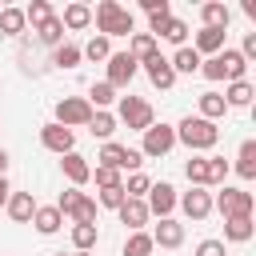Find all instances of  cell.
<instances>
[{
    "label": "cell",
    "instance_id": "obj_14",
    "mask_svg": "<svg viewBox=\"0 0 256 256\" xmlns=\"http://www.w3.org/2000/svg\"><path fill=\"white\" fill-rule=\"evenodd\" d=\"M224 36H228V28H200L196 32V40H192V52L204 60V56H216V52H224L228 44H224Z\"/></svg>",
    "mask_w": 256,
    "mask_h": 256
},
{
    "label": "cell",
    "instance_id": "obj_42",
    "mask_svg": "<svg viewBox=\"0 0 256 256\" xmlns=\"http://www.w3.org/2000/svg\"><path fill=\"white\" fill-rule=\"evenodd\" d=\"M92 180H96V188H116V184H124V176H120L116 168H104V164L92 168Z\"/></svg>",
    "mask_w": 256,
    "mask_h": 256
},
{
    "label": "cell",
    "instance_id": "obj_43",
    "mask_svg": "<svg viewBox=\"0 0 256 256\" xmlns=\"http://www.w3.org/2000/svg\"><path fill=\"white\" fill-rule=\"evenodd\" d=\"M128 196H124V184H116V188H100V196H96V208H120Z\"/></svg>",
    "mask_w": 256,
    "mask_h": 256
},
{
    "label": "cell",
    "instance_id": "obj_3",
    "mask_svg": "<svg viewBox=\"0 0 256 256\" xmlns=\"http://www.w3.org/2000/svg\"><path fill=\"white\" fill-rule=\"evenodd\" d=\"M116 124L132 128V132H148L156 124V112L144 96H120V108H116Z\"/></svg>",
    "mask_w": 256,
    "mask_h": 256
},
{
    "label": "cell",
    "instance_id": "obj_16",
    "mask_svg": "<svg viewBox=\"0 0 256 256\" xmlns=\"http://www.w3.org/2000/svg\"><path fill=\"white\" fill-rule=\"evenodd\" d=\"M4 208H8L12 224H32V216H36V196H32V192H12Z\"/></svg>",
    "mask_w": 256,
    "mask_h": 256
},
{
    "label": "cell",
    "instance_id": "obj_50",
    "mask_svg": "<svg viewBox=\"0 0 256 256\" xmlns=\"http://www.w3.org/2000/svg\"><path fill=\"white\" fill-rule=\"evenodd\" d=\"M72 256H92V252H72Z\"/></svg>",
    "mask_w": 256,
    "mask_h": 256
},
{
    "label": "cell",
    "instance_id": "obj_29",
    "mask_svg": "<svg viewBox=\"0 0 256 256\" xmlns=\"http://www.w3.org/2000/svg\"><path fill=\"white\" fill-rule=\"evenodd\" d=\"M84 100L92 104V112H108V104H116V88L100 80V84H92V88H88V96H84Z\"/></svg>",
    "mask_w": 256,
    "mask_h": 256
},
{
    "label": "cell",
    "instance_id": "obj_30",
    "mask_svg": "<svg viewBox=\"0 0 256 256\" xmlns=\"http://www.w3.org/2000/svg\"><path fill=\"white\" fill-rule=\"evenodd\" d=\"M100 240V228L96 224H72V248L76 252H92Z\"/></svg>",
    "mask_w": 256,
    "mask_h": 256
},
{
    "label": "cell",
    "instance_id": "obj_37",
    "mask_svg": "<svg viewBox=\"0 0 256 256\" xmlns=\"http://www.w3.org/2000/svg\"><path fill=\"white\" fill-rule=\"evenodd\" d=\"M184 176H188L192 188H208V160H204V156H192V160L184 164Z\"/></svg>",
    "mask_w": 256,
    "mask_h": 256
},
{
    "label": "cell",
    "instance_id": "obj_32",
    "mask_svg": "<svg viewBox=\"0 0 256 256\" xmlns=\"http://www.w3.org/2000/svg\"><path fill=\"white\" fill-rule=\"evenodd\" d=\"M84 56H80V44H72V40H64V44H56L52 48V64L56 68H76Z\"/></svg>",
    "mask_w": 256,
    "mask_h": 256
},
{
    "label": "cell",
    "instance_id": "obj_25",
    "mask_svg": "<svg viewBox=\"0 0 256 256\" xmlns=\"http://www.w3.org/2000/svg\"><path fill=\"white\" fill-rule=\"evenodd\" d=\"M200 20H204V28H228L232 12H228V4H220V0H208V4H200Z\"/></svg>",
    "mask_w": 256,
    "mask_h": 256
},
{
    "label": "cell",
    "instance_id": "obj_33",
    "mask_svg": "<svg viewBox=\"0 0 256 256\" xmlns=\"http://www.w3.org/2000/svg\"><path fill=\"white\" fill-rule=\"evenodd\" d=\"M88 132L96 136V140H112V132H116V116L112 112H92V120H88Z\"/></svg>",
    "mask_w": 256,
    "mask_h": 256
},
{
    "label": "cell",
    "instance_id": "obj_48",
    "mask_svg": "<svg viewBox=\"0 0 256 256\" xmlns=\"http://www.w3.org/2000/svg\"><path fill=\"white\" fill-rule=\"evenodd\" d=\"M8 196H12V184H8V176H0V208L8 204Z\"/></svg>",
    "mask_w": 256,
    "mask_h": 256
},
{
    "label": "cell",
    "instance_id": "obj_34",
    "mask_svg": "<svg viewBox=\"0 0 256 256\" xmlns=\"http://www.w3.org/2000/svg\"><path fill=\"white\" fill-rule=\"evenodd\" d=\"M28 24H24V8H0V32L4 36H20Z\"/></svg>",
    "mask_w": 256,
    "mask_h": 256
},
{
    "label": "cell",
    "instance_id": "obj_6",
    "mask_svg": "<svg viewBox=\"0 0 256 256\" xmlns=\"http://www.w3.org/2000/svg\"><path fill=\"white\" fill-rule=\"evenodd\" d=\"M144 140H140V156H148V160H160V156H168L172 148H176V128L172 124H152L148 132H140Z\"/></svg>",
    "mask_w": 256,
    "mask_h": 256
},
{
    "label": "cell",
    "instance_id": "obj_8",
    "mask_svg": "<svg viewBox=\"0 0 256 256\" xmlns=\"http://www.w3.org/2000/svg\"><path fill=\"white\" fill-rule=\"evenodd\" d=\"M148 32H152L156 40L176 44V48H184V44H188V24H184L180 16H148Z\"/></svg>",
    "mask_w": 256,
    "mask_h": 256
},
{
    "label": "cell",
    "instance_id": "obj_26",
    "mask_svg": "<svg viewBox=\"0 0 256 256\" xmlns=\"http://www.w3.org/2000/svg\"><path fill=\"white\" fill-rule=\"evenodd\" d=\"M168 64H172V72L176 76H192V72H200V56L184 44V48H176L172 56H168Z\"/></svg>",
    "mask_w": 256,
    "mask_h": 256
},
{
    "label": "cell",
    "instance_id": "obj_39",
    "mask_svg": "<svg viewBox=\"0 0 256 256\" xmlns=\"http://www.w3.org/2000/svg\"><path fill=\"white\" fill-rule=\"evenodd\" d=\"M96 212H100V208H96V200L84 192V196H80V204L72 208V216H68V220H72V224H96Z\"/></svg>",
    "mask_w": 256,
    "mask_h": 256
},
{
    "label": "cell",
    "instance_id": "obj_15",
    "mask_svg": "<svg viewBox=\"0 0 256 256\" xmlns=\"http://www.w3.org/2000/svg\"><path fill=\"white\" fill-rule=\"evenodd\" d=\"M148 236H152V244H156V248H180V244H184V224H180V220H172V216H164Z\"/></svg>",
    "mask_w": 256,
    "mask_h": 256
},
{
    "label": "cell",
    "instance_id": "obj_46",
    "mask_svg": "<svg viewBox=\"0 0 256 256\" xmlns=\"http://www.w3.org/2000/svg\"><path fill=\"white\" fill-rule=\"evenodd\" d=\"M140 8H144L148 16H172V4H168V0H140Z\"/></svg>",
    "mask_w": 256,
    "mask_h": 256
},
{
    "label": "cell",
    "instance_id": "obj_21",
    "mask_svg": "<svg viewBox=\"0 0 256 256\" xmlns=\"http://www.w3.org/2000/svg\"><path fill=\"white\" fill-rule=\"evenodd\" d=\"M152 52H160V48H156V36H152V32H132V36H128V56H132L136 64H144V60H148Z\"/></svg>",
    "mask_w": 256,
    "mask_h": 256
},
{
    "label": "cell",
    "instance_id": "obj_24",
    "mask_svg": "<svg viewBox=\"0 0 256 256\" xmlns=\"http://www.w3.org/2000/svg\"><path fill=\"white\" fill-rule=\"evenodd\" d=\"M32 224H36V232L40 236H52V232H60V224H64V216L56 212V204H36V216H32Z\"/></svg>",
    "mask_w": 256,
    "mask_h": 256
},
{
    "label": "cell",
    "instance_id": "obj_17",
    "mask_svg": "<svg viewBox=\"0 0 256 256\" xmlns=\"http://www.w3.org/2000/svg\"><path fill=\"white\" fill-rule=\"evenodd\" d=\"M116 212H120V224H124L128 232H144V224L152 220V216H148V204H144V200H124V204H120Z\"/></svg>",
    "mask_w": 256,
    "mask_h": 256
},
{
    "label": "cell",
    "instance_id": "obj_1",
    "mask_svg": "<svg viewBox=\"0 0 256 256\" xmlns=\"http://www.w3.org/2000/svg\"><path fill=\"white\" fill-rule=\"evenodd\" d=\"M92 24H96V32L100 36H132L136 32V24H132V12L124 8V4H116V0H100L96 8H92Z\"/></svg>",
    "mask_w": 256,
    "mask_h": 256
},
{
    "label": "cell",
    "instance_id": "obj_9",
    "mask_svg": "<svg viewBox=\"0 0 256 256\" xmlns=\"http://www.w3.org/2000/svg\"><path fill=\"white\" fill-rule=\"evenodd\" d=\"M104 68H108L104 84H112V88H128V84H132V76L140 72V64H136L128 52H112V56L104 60Z\"/></svg>",
    "mask_w": 256,
    "mask_h": 256
},
{
    "label": "cell",
    "instance_id": "obj_41",
    "mask_svg": "<svg viewBox=\"0 0 256 256\" xmlns=\"http://www.w3.org/2000/svg\"><path fill=\"white\" fill-rule=\"evenodd\" d=\"M204 160H208V188H220V184H224V176H228V168H232V164H228V160H224V156H204Z\"/></svg>",
    "mask_w": 256,
    "mask_h": 256
},
{
    "label": "cell",
    "instance_id": "obj_19",
    "mask_svg": "<svg viewBox=\"0 0 256 256\" xmlns=\"http://www.w3.org/2000/svg\"><path fill=\"white\" fill-rule=\"evenodd\" d=\"M252 232H256L252 216H232V220H224V240H228V244H248Z\"/></svg>",
    "mask_w": 256,
    "mask_h": 256
},
{
    "label": "cell",
    "instance_id": "obj_28",
    "mask_svg": "<svg viewBox=\"0 0 256 256\" xmlns=\"http://www.w3.org/2000/svg\"><path fill=\"white\" fill-rule=\"evenodd\" d=\"M236 172L240 180H256V140H244L236 152Z\"/></svg>",
    "mask_w": 256,
    "mask_h": 256
},
{
    "label": "cell",
    "instance_id": "obj_13",
    "mask_svg": "<svg viewBox=\"0 0 256 256\" xmlns=\"http://www.w3.org/2000/svg\"><path fill=\"white\" fill-rule=\"evenodd\" d=\"M140 68L148 72L152 88H160V92H168V88L176 84V72H172V64H168V56H160V52H152V56H148Z\"/></svg>",
    "mask_w": 256,
    "mask_h": 256
},
{
    "label": "cell",
    "instance_id": "obj_44",
    "mask_svg": "<svg viewBox=\"0 0 256 256\" xmlns=\"http://www.w3.org/2000/svg\"><path fill=\"white\" fill-rule=\"evenodd\" d=\"M80 196H84L80 188H64V192H60V200H56V212H60V216H72V208L80 204Z\"/></svg>",
    "mask_w": 256,
    "mask_h": 256
},
{
    "label": "cell",
    "instance_id": "obj_4",
    "mask_svg": "<svg viewBox=\"0 0 256 256\" xmlns=\"http://www.w3.org/2000/svg\"><path fill=\"white\" fill-rule=\"evenodd\" d=\"M212 208H216L224 220H232V216H252L256 200H252V192H244V188H228V184H220V192H216Z\"/></svg>",
    "mask_w": 256,
    "mask_h": 256
},
{
    "label": "cell",
    "instance_id": "obj_35",
    "mask_svg": "<svg viewBox=\"0 0 256 256\" xmlns=\"http://www.w3.org/2000/svg\"><path fill=\"white\" fill-rule=\"evenodd\" d=\"M152 252H156V244H152L148 232H128V240H124V256H152Z\"/></svg>",
    "mask_w": 256,
    "mask_h": 256
},
{
    "label": "cell",
    "instance_id": "obj_11",
    "mask_svg": "<svg viewBox=\"0 0 256 256\" xmlns=\"http://www.w3.org/2000/svg\"><path fill=\"white\" fill-rule=\"evenodd\" d=\"M144 204H148V216H172V208H176V188L168 184V180H160V184H152L148 188V196H144Z\"/></svg>",
    "mask_w": 256,
    "mask_h": 256
},
{
    "label": "cell",
    "instance_id": "obj_23",
    "mask_svg": "<svg viewBox=\"0 0 256 256\" xmlns=\"http://www.w3.org/2000/svg\"><path fill=\"white\" fill-rule=\"evenodd\" d=\"M220 96H224V104H228V108H248V104H252V96H256V88H252L248 80H232Z\"/></svg>",
    "mask_w": 256,
    "mask_h": 256
},
{
    "label": "cell",
    "instance_id": "obj_2",
    "mask_svg": "<svg viewBox=\"0 0 256 256\" xmlns=\"http://www.w3.org/2000/svg\"><path fill=\"white\" fill-rule=\"evenodd\" d=\"M216 140H220V128H216L212 120L184 116V120L176 124V144H184V148H192V152H208V148H216Z\"/></svg>",
    "mask_w": 256,
    "mask_h": 256
},
{
    "label": "cell",
    "instance_id": "obj_47",
    "mask_svg": "<svg viewBox=\"0 0 256 256\" xmlns=\"http://www.w3.org/2000/svg\"><path fill=\"white\" fill-rule=\"evenodd\" d=\"M236 52H240L244 60H256V32H248V36H244V44H240Z\"/></svg>",
    "mask_w": 256,
    "mask_h": 256
},
{
    "label": "cell",
    "instance_id": "obj_7",
    "mask_svg": "<svg viewBox=\"0 0 256 256\" xmlns=\"http://www.w3.org/2000/svg\"><path fill=\"white\" fill-rule=\"evenodd\" d=\"M104 168H116L120 176L124 172H136L140 164H144V156H140V148H124V144H116V140H108L104 148H100V156H96Z\"/></svg>",
    "mask_w": 256,
    "mask_h": 256
},
{
    "label": "cell",
    "instance_id": "obj_38",
    "mask_svg": "<svg viewBox=\"0 0 256 256\" xmlns=\"http://www.w3.org/2000/svg\"><path fill=\"white\" fill-rule=\"evenodd\" d=\"M56 12H52V4L48 0H32L28 8H24V24H32V28H40L44 20H52Z\"/></svg>",
    "mask_w": 256,
    "mask_h": 256
},
{
    "label": "cell",
    "instance_id": "obj_22",
    "mask_svg": "<svg viewBox=\"0 0 256 256\" xmlns=\"http://www.w3.org/2000/svg\"><path fill=\"white\" fill-rule=\"evenodd\" d=\"M220 56V64H224V80L232 84V80H248L244 72H248V60L236 52V48H224V52H216Z\"/></svg>",
    "mask_w": 256,
    "mask_h": 256
},
{
    "label": "cell",
    "instance_id": "obj_10",
    "mask_svg": "<svg viewBox=\"0 0 256 256\" xmlns=\"http://www.w3.org/2000/svg\"><path fill=\"white\" fill-rule=\"evenodd\" d=\"M40 144H44L48 152H56V156H68V152H76V132L60 128V124L52 120V124L40 128Z\"/></svg>",
    "mask_w": 256,
    "mask_h": 256
},
{
    "label": "cell",
    "instance_id": "obj_20",
    "mask_svg": "<svg viewBox=\"0 0 256 256\" xmlns=\"http://www.w3.org/2000/svg\"><path fill=\"white\" fill-rule=\"evenodd\" d=\"M60 24H64V32H80V28H88V24H92V8L76 0V4H68V8H64Z\"/></svg>",
    "mask_w": 256,
    "mask_h": 256
},
{
    "label": "cell",
    "instance_id": "obj_36",
    "mask_svg": "<svg viewBox=\"0 0 256 256\" xmlns=\"http://www.w3.org/2000/svg\"><path fill=\"white\" fill-rule=\"evenodd\" d=\"M80 56L92 60V64H96V60H108V56H112V40H108V36H92V40L80 48Z\"/></svg>",
    "mask_w": 256,
    "mask_h": 256
},
{
    "label": "cell",
    "instance_id": "obj_45",
    "mask_svg": "<svg viewBox=\"0 0 256 256\" xmlns=\"http://www.w3.org/2000/svg\"><path fill=\"white\" fill-rule=\"evenodd\" d=\"M196 256H228V248H224V240H212L208 236V240L196 244Z\"/></svg>",
    "mask_w": 256,
    "mask_h": 256
},
{
    "label": "cell",
    "instance_id": "obj_51",
    "mask_svg": "<svg viewBox=\"0 0 256 256\" xmlns=\"http://www.w3.org/2000/svg\"><path fill=\"white\" fill-rule=\"evenodd\" d=\"M56 256H64V252H56ZM68 256H72V252H68Z\"/></svg>",
    "mask_w": 256,
    "mask_h": 256
},
{
    "label": "cell",
    "instance_id": "obj_31",
    "mask_svg": "<svg viewBox=\"0 0 256 256\" xmlns=\"http://www.w3.org/2000/svg\"><path fill=\"white\" fill-rule=\"evenodd\" d=\"M32 32H36V40H40V44H48V48L64 44V24H60V16L44 20V24H40V28H32Z\"/></svg>",
    "mask_w": 256,
    "mask_h": 256
},
{
    "label": "cell",
    "instance_id": "obj_12",
    "mask_svg": "<svg viewBox=\"0 0 256 256\" xmlns=\"http://www.w3.org/2000/svg\"><path fill=\"white\" fill-rule=\"evenodd\" d=\"M176 204L184 208L188 220H208L212 216V192L208 188H188L184 196H176Z\"/></svg>",
    "mask_w": 256,
    "mask_h": 256
},
{
    "label": "cell",
    "instance_id": "obj_40",
    "mask_svg": "<svg viewBox=\"0 0 256 256\" xmlns=\"http://www.w3.org/2000/svg\"><path fill=\"white\" fill-rule=\"evenodd\" d=\"M148 188H152V180H148L144 172H132V176L124 180V196H128V200H144Z\"/></svg>",
    "mask_w": 256,
    "mask_h": 256
},
{
    "label": "cell",
    "instance_id": "obj_49",
    "mask_svg": "<svg viewBox=\"0 0 256 256\" xmlns=\"http://www.w3.org/2000/svg\"><path fill=\"white\" fill-rule=\"evenodd\" d=\"M4 172H8V152L0 148V176H4Z\"/></svg>",
    "mask_w": 256,
    "mask_h": 256
},
{
    "label": "cell",
    "instance_id": "obj_27",
    "mask_svg": "<svg viewBox=\"0 0 256 256\" xmlns=\"http://www.w3.org/2000/svg\"><path fill=\"white\" fill-rule=\"evenodd\" d=\"M196 108H200V120H212V124L228 112V104H224V96H220V92H200Z\"/></svg>",
    "mask_w": 256,
    "mask_h": 256
},
{
    "label": "cell",
    "instance_id": "obj_18",
    "mask_svg": "<svg viewBox=\"0 0 256 256\" xmlns=\"http://www.w3.org/2000/svg\"><path fill=\"white\" fill-rule=\"evenodd\" d=\"M60 168H64V176L72 180V188H80V184H88V180H92V164H88L80 152H68V156H60Z\"/></svg>",
    "mask_w": 256,
    "mask_h": 256
},
{
    "label": "cell",
    "instance_id": "obj_5",
    "mask_svg": "<svg viewBox=\"0 0 256 256\" xmlns=\"http://www.w3.org/2000/svg\"><path fill=\"white\" fill-rule=\"evenodd\" d=\"M88 120H92V104L84 100V96H64V100H56V124L60 128H88Z\"/></svg>",
    "mask_w": 256,
    "mask_h": 256
}]
</instances>
